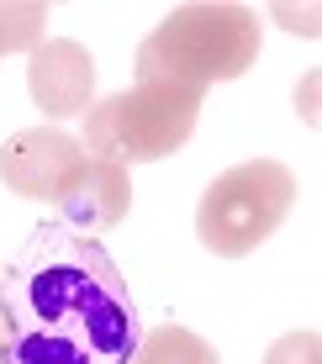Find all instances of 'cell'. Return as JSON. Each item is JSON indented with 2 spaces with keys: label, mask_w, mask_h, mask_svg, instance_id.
<instances>
[{
  "label": "cell",
  "mask_w": 322,
  "mask_h": 364,
  "mask_svg": "<svg viewBox=\"0 0 322 364\" xmlns=\"http://www.w3.org/2000/svg\"><path fill=\"white\" fill-rule=\"evenodd\" d=\"M48 32L43 0H0V53H32Z\"/></svg>",
  "instance_id": "obj_9"
},
{
  "label": "cell",
  "mask_w": 322,
  "mask_h": 364,
  "mask_svg": "<svg viewBox=\"0 0 322 364\" xmlns=\"http://www.w3.org/2000/svg\"><path fill=\"white\" fill-rule=\"evenodd\" d=\"M27 90L37 100V111H48V122L85 117L95 106V58L85 43L74 37H48L32 48L27 64Z\"/></svg>",
  "instance_id": "obj_6"
},
{
  "label": "cell",
  "mask_w": 322,
  "mask_h": 364,
  "mask_svg": "<svg viewBox=\"0 0 322 364\" xmlns=\"http://www.w3.org/2000/svg\"><path fill=\"white\" fill-rule=\"evenodd\" d=\"M291 200H296V174L286 164H275V159L232 164L206 185L201 206H195V237L217 259H249L291 217Z\"/></svg>",
  "instance_id": "obj_4"
},
{
  "label": "cell",
  "mask_w": 322,
  "mask_h": 364,
  "mask_svg": "<svg viewBox=\"0 0 322 364\" xmlns=\"http://www.w3.org/2000/svg\"><path fill=\"white\" fill-rule=\"evenodd\" d=\"M132 364H222V359H217V348L190 328H154V333L138 338Z\"/></svg>",
  "instance_id": "obj_8"
},
{
  "label": "cell",
  "mask_w": 322,
  "mask_h": 364,
  "mask_svg": "<svg viewBox=\"0 0 322 364\" xmlns=\"http://www.w3.org/2000/svg\"><path fill=\"white\" fill-rule=\"evenodd\" d=\"M201 117V90H180V85H132L85 111V154L111 159V164H159V159L180 154L195 132Z\"/></svg>",
  "instance_id": "obj_3"
},
{
  "label": "cell",
  "mask_w": 322,
  "mask_h": 364,
  "mask_svg": "<svg viewBox=\"0 0 322 364\" xmlns=\"http://www.w3.org/2000/svg\"><path fill=\"white\" fill-rule=\"evenodd\" d=\"M138 306L90 232L48 222L0 274V364H132Z\"/></svg>",
  "instance_id": "obj_1"
},
{
  "label": "cell",
  "mask_w": 322,
  "mask_h": 364,
  "mask_svg": "<svg viewBox=\"0 0 322 364\" xmlns=\"http://www.w3.org/2000/svg\"><path fill=\"white\" fill-rule=\"evenodd\" d=\"M264 364H322V338L312 328H306V333H286L264 354Z\"/></svg>",
  "instance_id": "obj_10"
},
{
  "label": "cell",
  "mask_w": 322,
  "mask_h": 364,
  "mask_svg": "<svg viewBox=\"0 0 322 364\" xmlns=\"http://www.w3.org/2000/svg\"><path fill=\"white\" fill-rule=\"evenodd\" d=\"M127 206H132L127 169L111 164V159H95V154H85L80 164H74V174L58 185V196H53V211L64 217V228H74V232H106V228H117V222L127 217Z\"/></svg>",
  "instance_id": "obj_7"
},
{
  "label": "cell",
  "mask_w": 322,
  "mask_h": 364,
  "mask_svg": "<svg viewBox=\"0 0 322 364\" xmlns=\"http://www.w3.org/2000/svg\"><path fill=\"white\" fill-rule=\"evenodd\" d=\"M80 159H85L80 137H69L58 127H27V132H11L6 148H0V180H6L11 196L53 200Z\"/></svg>",
  "instance_id": "obj_5"
},
{
  "label": "cell",
  "mask_w": 322,
  "mask_h": 364,
  "mask_svg": "<svg viewBox=\"0 0 322 364\" xmlns=\"http://www.w3.org/2000/svg\"><path fill=\"white\" fill-rule=\"evenodd\" d=\"M259 11L232 0H190L175 6L138 48L143 85L212 90L217 80H238L259 64Z\"/></svg>",
  "instance_id": "obj_2"
}]
</instances>
